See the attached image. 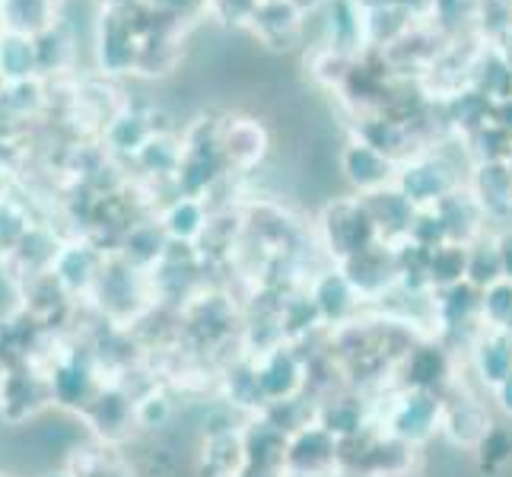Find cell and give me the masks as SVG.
<instances>
[{"mask_svg":"<svg viewBox=\"0 0 512 477\" xmlns=\"http://www.w3.org/2000/svg\"><path fill=\"white\" fill-rule=\"evenodd\" d=\"M287 477H338V439L319 423L296 430L287 443Z\"/></svg>","mask_w":512,"mask_h":477,"instance_id":"cell-6","label":"cell"},{"mask_svg":"<svg viewBox=\"0 0 512 477\" xmlns=\"http://www.w3.org/2000/svg\"><path fill=\"white\" fill-rule=\"evenodd\" d=\"M433 210H436V217L443 220L449 242L471 245V242H478L481 236H487V233H484L487 214H484L481 201L474 198V191L455 188V191L446 194V198L439 201Z\"/></svg>","mask_w":512,"mask_h":477,"instance_id":"cell-14","label":"cell"},{"mask_svg":"<svg viewBox=\"0 0 512 477\" xmlns=\"http://www.w3.org/2000/svg\"><path fill=\"white\" fill-rule=\"evenodd\" d=\"M468 280V245L446 242L430 255V290H449Z\"/></svg>","mask_w":512,"mask_h":477,"instance_id":"cell-27","label":"cell"},{"mask_svg":"<svg viewBox=\"0 0 512 477\" xmlns=\"http://www.w3.org/2000/svg\"><path fill=\"white\" fill-rule=\"evenodd\" d=\"M382 430L423 449L436 433H443V395L401 388L382 420Z\"/></svg>","mask_w":512,"mask_h":477,"instance_id":"cell-4","label":"cell"},{"mask_svg":"<svg viewBox=\"0 0 512 477\" xmlns=\"http://www.w3.org/2000/svg\"><path fill=\"white\" fill-rule=\"evenodd\" d=\"M51 395H55L61 404L67 408H90L96 401L99 388L90 376V369H80V366H61L58 376L51 379Z\"/></svg>","mask_w":512,"mask_h":477,"instance_id":"cell-29","label":"cell"},{"mask_svg":"<svg viewBox=\"0 0 512 477\" xmlns=\"http://www.w3.org/2000/svg\"><path fill=\"white\" fill-rule=\"evenodd\" d=\"M506 163H509V169H512V153H509V159H506Z\"/></svg>","mask_w":512,"mask_h":477,"instance_id":"cell-42","label":"cell"},{"mask_svg":"<svg viewBox=\"0 0 512 477\" xmlns=\"http://www.w3.org/2000/svg\"><path fill=\"white\" fill-rule=\"evenodd\" d=\"M223 392H226V404H233L239 411L249 414H261L268 398H264L261 385H258V369H255V357H245L239 363H233L223 376Z\"/></svg>","mask_w":512,"mask_h":477,"instance_id":"cell-22","label":"cell"},{"mask_svg":"<svg viewBox=\"0 0 512 477\" xmlns=\"http://www.w3.org/2000/svg\"><path fill=\"white\" fill-rule=\"evenodd\" d=\"M306 293L315 303V309H319L325 328L338 331V328H344L350 322H357L363 299H360L357 290H353V284H350L347 274L338 268V264L328 268V271H322V274H315Z\"/></svg>","mask_w":512,"mask_h":477,"instance_id":"cell-10","label":"cell"},{"mask_svg":"<svg viewBox=\"0 0 512 477\" xmlns=\"http://www.w3.org/2000/svg\"><path fill=\"white\" fill-rule=\"evenodd\" d=\"M70 458V477H137L125 455H118L109 446L99 449H74Z\"/></svg>","mask_w":512,"mask_h":477,"instance_id":"cell-26","label":"cell"},{"mask_svg":"<svg viewBox=\"0 0 512 477\" xmlns=\"http://www.w3.org/2000/svg\"><path fill=\"white\" fill-rule=\"evenodd\" d=\"M134 4H137V0H109V10H128Z\"/></svg>","mask_w":512,"mask_h":477,"instance_id":"cell-40","label":"cell"},{"mask_svg":"<svg viewBox=\"0 0 512 477\" xmlns=\"http://www.w3.org/2000/svg\"><path fill=\"white\" fill-rule=\"evenodd\" d=\"M315 423L325 427L334 439H347V436H357L366 427H373L369 420V408L360 395H328L319 398V408H315Z\"/></svg>","mask_w":512,"mask_h":477,"instance_id":"cell-17","label":"cell"},{"mask_svg":"<svg viewBox=\"0 0 512 477\" xmlns=\"http://www.w3.org/2000/svg\"><path fill=\"white\" fill-rule=\"evenodd\" d=\"M497 249H500V261H503V274H506V280H512V229L497 236Z\"/></svg>","mask_w":512,"mask_h":477,"instance_id":"cell-36","label":"cell"},{"mask_svg":"<svg viewBox=\"0 0 512 477\" xmlns=\"http://www.w3.org/2000/svg\"><path fill=\"white\" fill-rule=\"evenodd\" d=\"M319 233L325 252L334 258V264H344L353 255L379 245V229L369 217L363 198H338L328 201L319 217Z\"/></svg>","mask_w":512,"mask_h":477,"instance_id":"cell-2","label":"cell"},{"mask_svg":"<svg viewBox=\"0 0 512 477\" xmlns=\"http://www.w3.org/2000/svg\"><path fill=\"white\" fill-rule=\"evenodd\" d=\"M417 471L420 449L376 423L357 436L338 439V477H414Z\"/></svg>","mask_w":512,"mask_h":477,"instance_id":"cell-1","label":"cell"},{"mask_svg":"<svg viewBox=\"0 0 512 477\" xmlns=\"http://www.w3.org/2000/svg\"><path fill=\"white\" fill-rule=\"evenodd\" d=\"M239 477H287V468H268V465H245Z\"/></svg>","mask_w":512,"mask_h":477,"instance_id":"cell-38","label":"cell"},{"mask_svg":"<svg viewBox=\"0 0 512 477\" xmlns=\"http://www.w3.org/2000/svg\"><path fill=\"white\" fill-rule=\"evenodd\" d=\"M255 369H258V385L264 398H268V404L306 392L309 363L293 344H280L268 353H261V357H255Z\"/></svg>","mask_w":512,"mask_h":477,"instance_id":"cell-5","label":"cell"},{"mask_svg":"<svg viewBox=\"0 0 512 477\" xmlns=\"http://www.w3.org/2000/svg\"><path fill=\"white\" fill-rule=\"evenodd\" d=\"M493 398H497L500 411L512 417V373H509V376H506V379H503L497 388H493Z\"/></svg>","mask_w":512,"mask_h":477,"instance_id":"cell-37","label":"cell"},{"mask_svg":"<svg viewBox=\"0 0 512 477\" xmlns=\"http://www.w3.org/2000/svg\"><path fill=\"white\" fill-rule=\"evenodd\" d=\"M137 159L144 163L153 175H179L182 166V150L172 144L169 137H150L144 150L137 153Z\"/></svg>","mask_w":512,"mask_h":477,"instance_id":"cell-33","label":"cell"},{"mask_svg":"<svg viewBox=\"0 0 512 477\" xmlns=\"http://www.w3.org/2000/svg\"><path fill=\"white\" fill-rule=\"evenodd\" d=\"M51 274L61 280L64 290H83L99 277V258L90 252V245H64L51 264Z\"/></svg>","mask_w":512,"mask_h":477,"instance_id":"cell-23","label":"cell"},{"mask_svg":"<svg viewBox=\"0 0 512 477\" xmlns=\"http://www.w3.org/2000/svg\"><path fill=\"white\" fill-rule=\"evenodd\" d=\"M207 223H210V214L201 198H179L169 204L160 226L166 229V236L172 242H194L204 236Z\"/></svg>","mask_w":512,"mask_h":477,"instance_id":"cell-24","label":"cell"},{"mask_svg":"<svg viewBox=\"0 0 512 477\" xmlns=\"http://www.w3.org/2000/svg\"><path fill=\"white\" fill-rule=\"evenodd\" d=\"M369 217H373L376 229H379V239L385 245H398L411 236V223L417 217V207L404 198V194L392 185V188H382L373 194H360Z\"/></svg>","mask_w":512,"mask_h":477,"instance_id":"cell-13","label":"cell"},{"mask_svg":"<svg viewBox=\"0 0 512 477\" xmlns=\"http://www.w3.org/2000/svg\"><path fill=\"white\" fill-rule=\"evenodd\" d=\"M490 427V411L455 382L443 395V436L458 449H474Z\"/></svg>","mask_w":512,"mask_h":477,"instance_id":"cell-11","label":"cell"},{"mask_svg":"<svg viewBox=\"0 0 512 477\" xmlns=\"http://www.w3.org/2000/svg\"><path fill=\"white\" fill-rule=\"evenodd\" d=\"M70 55H74V42L61 26H51L35 35V58H39V74H55L61 70Z\"/></svg>","mask_w":512,"mask_h":477,"instance_id":"cell-31","label":"cell"},{"mask_svg":"<svg viewBox=\"0 0 512 477\" xmlns=\"http://www.w3.org/2000/svg\"><path fill=\"white\" fill-rule=\"evenodd\" d=\"M26 220L16 214V207L0 201V258L10 255L16 245H20V239L26 236Z\"/></svg>","mask_w":512,"mask_h":477,"instance_id":"cell-35","label":"cell"},{"mask_svg":"<svg viewBox=\"0 0 512 477\" xmlns=\"http://www.w3.org/2000/svg\"><path fill=\"white\" fill-rule=\"evenodd\" d=\"M338 268L347 274V280L353 284V290L360 293L363 303H376V299H385L398 287V261H395V249L392 245H373L360 255H353L350 261L338 264Z\"/></svg>","mask_w":512,"mask_h":477,"instance_id":"cell-8","label":"cell"},{"mask_svg":"<svg viewBox=\"0 0 512 477\" xmlns=\"http://www.w3.org/2000/svg\"><path fill=\"white\" fill-rule=\"evenodd\" d=\"M264 147H268V134L258 125V121L242 118L236 125L226 128V137H220V150L226 166H236V169H252L261 163Z\"/></svg>","mask_w":512,"mask_h":477,"instance_id":"cell-19","label":"cell"},{"mask_svg":"<svg viewBox=\"0 0 512 477\" xmlns=\"http://www.w3.org/2000/svg\"><path fill=\"white\" fill-rule=\"evenodd\" d=\"M471 452H474V465H478L481 477H503L512 468V427L493 423Z\"/></svg>","mask_w":512,"mask_h":477,"instance_id":"cell-25","label":"cell"},{"mask_svg":"<svg viewBox=\"0 0 512 477\" xmlns=\"http://www.w3.org/2000/svg\"><path fill=\"white\" fill-rule=\"evenodd\" d=\"M500 280H506V274L497 249V236H481L478 242L468 245V284H474L484 293L493 284H500Z\"/></svg>","mask_w":512,"mask_h":477,"instance_id":"cell-28","label":"cell"},{"mask_svg":"<svg viewBox=\"0 0 512 477\" xmlns=\"http://www.w3.org/2000/svg\"><path fill=\"white\" fill-rule=\"evenodd\" d=\"M341 169L347 175V182L357 188L360 194H373L382 188H392L398 179V163L395 159L382 156L379 150L366 144H347L341 153Z\"/></svg>","mask_w":512,"mask_h":477,"instance_id":"cell-12","label":"cell"},{"mask_svg":"<svg viewBox=\"0 0 512 477\" xmlns=\"http://www.w3.org/2000/svg\"><path fill=\"white\" fill-rule=\"evenodd\" d=\"M242 468H245L242 427L239 430L204 433L201 455H198V462H194L198 477H239Z\"/></svg>","mask_w":512,"mask_h":477,"instance_id":"cell-15","label":"cell"},{"mask_svg":"<svg viewBox=\"0 0 512 477\" xmlns=\"http://www.w3.org/2000/svg\"><path fill=\"white\" fill-rule=\"evenodd\" d=\"M45 477H70V471H61V474H45Z\"/></svg>","mask_w":512,"mask_h":477,"instance_id":"cell-41","label":"cell"},{"mask_svg":"<svg viewBox=\"0 0 512 477\" xmlns=\"http://www.w3.org/2000/svg\"><path fill=\"white\" fill-rule=\"evenodd\" d=\"M474 198L481 201L487 217L512 214V169L509 163H478L474 172Z\"/></svg>","mask_w":512,"mask_h":477,"instance_id":"cell-18","label":"cell"},{"mask_svg":"<svg viewBox=\"0 0 512 477\" xmlns=\"http://www.w3.org/2000/svg\"><path fill=\"white\" fill-rule=\"evenodd\" d=\"M55 26V0H0V29L39 35Z\"/></svg>","mask_w":512,"mask_h":477,"instance_id":"cell-21","label":"cell"},{"mask_svg":"<svg viewBox=\"0 0 512 477\" xmlns=\"http://www.w3.org/2000/svg\"><path fill=\"white\" fill-rule=\"evenodd\" d=\"M172 417V401L166 398V392H153L144 395L140 401H134V423H140V427H147V430H160L166 427Z\"/></svg>","mask_w":512,"mask_h":477,"instance_id":"cell-34","label":"cell"},{"mask_svg":"<svg viewBox=\"0 0 512 477\" xmlns=\"http://www.w3.org/2000/svg\"><path fill=\"white\" fill-rule=\"evenodd\" d=\"M471 366L484 388H497L512 373V334L487 328L471 347Z\"/></svg>","mask_w":512,"mask_h":477,"instance_id":"cell-16","label":"cell"},{"mask_svg":"<svg viewBox=\"0 0 512 477\" xmlns=\"http://www.w3.org/2000/svg\"><path fill=\"white\" fill-rule=\"evenodd\" d=\"M35 74H39L35 35L0 29V77H4V83H23Z\"/></svg>","mask_w":512,"mask_h":477,"instance_id":"cell-20","label":"cell"},{"mask_svg":"<svg viewBox=\"0 0 512 477\" xmlns=\"http://www.w3.org/2000/svg\"><path fill=\"white\" fill-rule=\"evenodd\" d=\"M156 13H185L194 0H150Z\"/></svg>","mask_w":512,"mask_h":477,"instance_id":"cell-39","label":"cell"},{"mask_svg":"<svg viewBox=\"0 0 512 477\" xmlns=\"http://www.w3.org/2000/svg\"><path fill=\"white\" fill-rule=\"evenodd\" d=\"M395 376H398L401 388L446 395L455 385V353L439 338L420 334V338L404 350V357L398 360Z\"/></svg>","mask_w":512,"mask_h":477,"instance_id":"cell-3","label":"cell"},{"mask_svg":"<svg viewBox=\"0 0 512 477\" xmlns=\"http://www.w3.org/2000/svg\"><path fill=\"white\" fill-rule=\"evenodd\" d=\"M481 318L487 328L512 331V280H500L481 293Z\"/></svg>","mask_w":512,"mask_h":477,"instance_id":"cell-32","label":"cell"},{"mask_svg":"<svg viewBox=\"0 0 512 477\" xmlns=\"http://www.w3.org/2000/svg\"><path fill=\"white\" fill-rule=\"evenodd\" d=\"M140 48H144V35L131 26L128 10H105L99 16L96 51L105 74H128L140 61Z\"/></svg>","mask_w":512,"mask_h":477,"instance_id":"cell-7","label":"cell"},{"mask_svg":"<svg viewBox=\"0 0 512 477\" xmlns=\"http://www.w3.org/2000/svg\"><path fill=\"white\" fill-rule=\"evenodd\" d=\"M105 137H109V144L121 153H140L144 150V144L153 137V128L147 125V118L140 115V112H118L112 121H109V128H105Z\"/></svg>","mask_w":512,"mask_h":477,"instance_id":"cell-30","label":"cell"},{"mask_svg":"<svg viewBox=\"0 0 512 477\" xmlns=\"http://www.w3.org/2000/svg\"><path fill=\"white\" fill-rule=\"evenodd\" d=\"M395 188L417 210H430L458 188V179L443 159H408L404 166H398Z\"/></svg>","mask_w":512,"mask_h":477,"instance_id":"cell-9","label":"cell"}]
</instances>
